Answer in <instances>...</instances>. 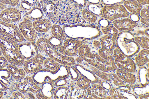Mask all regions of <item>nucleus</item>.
<instances>
[{"instance_id":"nucleus-18","label":"nucleus","mask_w":149,"mask_h":99,"mask_svg":"<svg viewBox=\"0 0 149 99\" xmlns=\"http://www.w3.org/2000/svg\"><path fill=\"white\" fill-rule=\"evenodd\" d=\"M114 60L118 68L130 73L135 72L136 70V64L131 57H126L125 59L120 60Z\"/></svg>"},{"instance_id":"nucleus-51","label":"nucleus","mask_w":149,"mask_h":99,"mask_svg":"<svg viewBox=\"0 0 149 99\" xmlns=\"http://www.w3.org/2000/svg\"><path fill=\"white\" fill-rule=\"evenodd\" d=\"M24 95L25 97V99H37L35 96V94L31 91H28L26 93L24 94Z\"/></svg>"},{"instance_id":"nucleus-21","label":"nucleus","mask_w":149,"mask_h":99,"mask_svg":"<svg viewBox=\"0 0 149 99\" xmlns=\"http://www.w3.org/2000/svg\"><path fill=\"white\" fill-rule=\"evenodd\" d=\"M91 86V96L93 99H112L111 96H107L109 93L108 90L104 88L100 84H93Z\"/></svg>"},{"instance_id":"nucleus-23","label":"nucleus","mask_w":149,"mask_h":99,"mask_svg":"<svg viewBox=\"0 0 149 99\" xmlns=\"http://www.w3.org/2000/svg\"><path fill=\"white\" fill-rule=\"evenodd\" d=\"M134 56V62L138 67L143 66L149 63V49L143 48L140 50Z\"/></svg>"},{"instance_id":"nucleus-52","label":"nucleus","mask_w":149,"mask_h":99,"mask_svg":"<svg viewBox=\"0 0 149 99\" xmlns=\"http://www.w3.org/2000/svg\"><path fill=\"white\" fill-rule=\"evenodd\" d=\"M140 23L146 26H149V19L145 18H140L139 20Z\"/></svg>"},{"instance_id":"nucleus-34","label":"nucleus","mask_w":149,"mask_h":99,"mask_svg":"<svg viewBox=\"0 0 149 99\" xmlns=\"http://www.w3.org/2000/svg\"><path fill=\"white\" fill-rule=\"evenodd\" d=\"M43 64L45 69L52 71H56L61 64L49 57H46Z\"/></svg>"},{"instance_id":"nucleus-44","label":"nucleus","mask_w":149,"mask_h":99,"mask_svg":"<svg viewBox=\"0 0 149 99\" xmlns=\"http://www.w3.org/2000/svg\"><path fill=\"white\" fill-rule=\"evenodd\" d=\"M113 53L114 59L120 60H123L126 57L116 47L113 50Z\"/></svg>"},{"instance_id":"nucleus-57","label":"nucleus","mask_w":149,"mask_h":99,"mask_svg":"<svg viewBox=\"0 0 149 99\" xmlns=\"http://www.w3.org/2000/svg\"><path fill=\"white\" fill-rule=\"evenodd\" d=\"M3 55L1 51L0 48V56Z\"/></svg>"},{"instance_id":"nucleus-10","label":"nucleus","mask_w":149,"mask_h":99,"mask_svg":"<svg viewBox=\"0 0 149 99\" xmlns=\"http://www.w3.org/2000/svg\"><path fill=\"white\" fill-rule=\"evenodd\" d=\"M46 57L39 53L32 58L25 60L22 67L26 75L31 76L38 71L45 69L43 63Z\"/></svg>"},{"instance_id":"nucleus-7","label":"nucleus","mask_w":149,"mask_h":99,"mask_svg":"<svg viewBox=\"0 0 149 99\" xmlns=\"http://www.w3.org/2000/svg\"><path fill=\"white\" fill-rule=\"evenodd\" d=\"M129 13L123 4L113 6H104L102 13L100 17L107 19L110 21L119 18L128 17Z\"/></svg>"},{"instance_id":"nucleus-3","label":"nucleus","mask_w":149,"mask_h":99,"mask_svg":"<svg viewBox=\"0 0 149 99\" xmlns=\"http://www.w3.org/2000/svg\"><path fill=\"white\" fill-rule=\"evenodd\" d=\"M35 43L39 53L45 57H49L62 64L73 65L76 63L74 57L65 56L58 51V48L51 46L48 42L47 37L41 36L38 38Z\"/></svg>"},{"instance_id":"nucleus-47","label":"nucleus","mask_w":149,"mask_h":99,"mask_svg":"<svg viewBox=\"0 0 149 99\" xmlns=\"http://www.w3.org/2000/svg\"><path fill=\"white\" fill-rule=\"evenodd\" d=\"M8 64V60L3 55L0 56V69L6 68Z\"/></svg>"},{"instance_id":"nucleus-11","label":"nucleus","mask_w":149,"mask_h":99,"mask_svg":"<svg viewBox=\"0 0 149 99\" xmlns=\"http://www.w3.org/2000/svg\"><path fill=\"white\" fill-rule=\"evenodd\" d=\"M18 26L25 40L35 42L38 38V33L33 27L32 21L24 16Z\"/></svg>"},{"instance_id":"nucleus-16","label":"nucleus","mask_w":149,"mask_h":99,"mask_svg":"<svg viewBox=\"0 0 149 99\" xmlns=\"http://www.w3.org/2000/svg\"><path fill=\"white\" fill-rule=\"evenodd\" d=\"M111 22L112 25L119 32L123 31H131L138 24V23L132 21L127 17L118 19Z\"/></svg>"},{"instance_id":"nucleus-25","label":"nucleus","mask_w":149,"mask_h":99,"mask_svg":"<svg viewBox=\"0 0 149 99\" xmlns=\"http://www.w3.org/2000/svg\"><path fill=\"white\" fill-rule=\"evenodd\" d=\"M70 89V92L68 96L69 99H84L82 93L83 90L81 89L77 85L75 81L70 80L67 86Z\"/></svg>"},{"instance_id":"nucleus-30","label":"nucleus","mask_w":149,"mask_h":99,"mask_svg":"<svg viewBox=\"0 0 149 99\" xmlns=\"http://www.w3.org/2000/svg\"><path fill=\"white\" fill-rule=\"evenodd\" d=\"M55 88L49 82H46L41 84L40 92L47 99L53 98V94Z\"/></svg>"},{"instance_id":"nucleus-13","label":"nucleus","mask_w":149,"mask_h":99,"mask_svg":"<svg viewBox=\"0 0 149 99\" xmlns=\"http://www.w3.org/2000/svg\"><path fill=\"white\" fill-rule=\"evenodd\" d=\"M19 50L25 60H29L39 53V50L35 42L26 40L19 43Z\"/></svg>"},{"instance_id":"nucleus-50","label":"nucleus","mask_w":149,"mask_h":99,"mask_svg":"<svg viewBox=\"0 0 149 99\" xmlns=\"http://www.w3.org/2000/svg\"><path fill=\"white\" fill-rule=\"evenodd\" d=\"M93 39L92 43V48L97 51L101 47V44L99 40Z\"/></svg>"},{"instance_id":"nucleus-48","label":"nucleus","mask_w":149,"mask_h":99,"mask_svg":"<svg viewBox=\"0 0 149 99\" xmlns=\"http://www.w3.org/2000/svg\"><path fill=\"white\" fill-rule=\"evenodd\" d=\"M149 9L145 6L143 7L141 10L140 15L141 18H145L149 19Z\"/></svg>"},{"instance_id":"nucleus-40","label":"nucleus","mask_w":149,"mask_h":99,"mask_svg":"<svg viewBox=\"0 0 149 99\" xmlns=\"http://www.w3.org/2000/svg\"><path fill=\"white\" fill-rule=\"evenodd\" d=\"M97 25L100 28H106L111 25L110 21L104 17H100L97 19Z\"/></svg>"},{"instance_id":"nucleus-2","label":"nucleus","mask_w":149,"mask_h":99,"mask_svg":"<svg viewBox=\"0 0 149 99\" xmlns=\"http://www.w3.org/2000/svg\"><path fill=\"white\" fill-rule=\"evenodd\" d=\"M78 55L90 65L102 71H114L118 69L114 57L109 59L103 58L98 53L93 52L88 43L83 44L79 48Z\"/></svg>"},{"instance_id":"nucleus-58","label":"nucleus","mask_w":149,"mask_h":99,"mask_svg":"<svg viewBox=\"0 0 149 99\" xmlns=\"http://www.w3.org/2000/svg\"></svg>"},{"instance_id":"nucleus-15","label":"nucleus","mask_w":149,"mask_h":99,"mask_svg":"<svg viewBox=\"0 0 149 99\" xmlns=\"http://www.w3.org/2000/svg\"><path fill=\"white\" fill-rule=\"evenodd\" d=\"M88 69L93 71L98 76L107 81L117 86L125 85L124 81L120 79L116 73L112 72L108 73L100 70L89 65Z\"/></svg>"},{"instance_id":"nucleus-42","label":"nucleus","mask_w":149,"mask_h":99,"mask_svg":"<svg viewBox=\"0 0 149 99\" xmlns=\"http://www.w3.org/2000/svg\"><path fill=\"white\" fill-rule=\"evenodd\" d=\"M70 80L65 78H61L54 82L53 85L55 88L59 87L66 86Z\"/></svg>"},{"instance_id":"nucleus-39","label":"nucleus","mask_w":149,"mask_h":99,"mask_svg":"<svg viewBox=\"0 0 149 99\" xmlns=\"http://www.w3.org/2000/svg\"><path fill=\"white\" fill-rule=\"evenodd\" d=\"M104 34H108L117 37L118 31L111 24L108 28L105 29L100 28Z\"/></svg>"},{"instance_id":"nucleus-28","label":"nucleus","mask_w":149,"mask_h":99,"mask_svg":"<svg viewBox=\"0 0 149 99\" xmlns=\"http://www.w3.org/2000/svg\"><path fill=\"white\" fill-rule=\"evenodd\" d=\"M70 92V89L66 86L56 88L55 89L54 92L53 98L68 99Z\"/></svg>"},{"instance_id":"nucleus-6","label":"nucleus","mask_w":149,"mask_h":99,"mask_svg":"<svg viewBox=\"0 0 149 99\" xmlns=\"http://www.w3.org/2000/svg\"><path fill=\"white\" fill-rule=\"evenodd\" d=\"M116 37L108 34H104L99 38L101 44V48L97 53L102 57L109 59L113 57V51L116 47Z\"/></svg>"},{"instance_id":"nucleus-36","label":"nucleus","mask_w":149,"mask_h":99,"mask_svg":"<svg viewBox=\"0 0 149 99\" xmlns=\"http://www.w3.org/2000/svg\"><path fill=\"white\" fill-rule=\"evenodd\" d=\"M135 41L143 48L149 49V39L146 37L134 36Z\"/></svg>"},{"instance_id":"nucleus-56","label":"nucleus","mask_w":149,"mask_h":99,"mask_svg":"<svg viewBox=\"0 0 149 99\" xmlns=\"http://www.w3.org/2000/svg\"><path fill=\"white\" fill-rule=\"evenodd\" d=\"M3 91L0 90V99H1L3 96Z\"/></svg>"},{"instance_id":"nucleus-46","label":"nucleus","mask_w":149,"mask_h":99,"mask_svg":"<svg viewBox=\"0 0 149 99\" xmlns=\"http://www.w3.org/2000/svg\"><path fill=\"white\" fill-rule=\"evenodd\" d=\"M12 95L13 98L15 99H25L24 94L17 90L12 93Z\"/></svg>"},{"instance_id":"nucleus-41","label":"nucleus","mask_w":149,"mask_h":99,"mask_svg":"<svg viewBox=\"0 0 149 99\" xmlns=\"http://www.w3.org/2000/svg\"><path fill=\"white\" fill-rule=\"evenodd\" d=\"M125 0H100V3L104 6H113L123 4Z\"/></svg>"},{"instance_id":"nucleus-55","label":"nucleus","mask_w":149,"mask_h":99,"mask_svg":"<svg viewBox=\"0 0 149 99\" xmlns=\"http://www.w3.org/2000/svg\"><path fill=\"white\" fill-rule=\"evenodd\" d=\"M87 3L91 4H98L100 3V0H86Z\"/></svg>"},{"instance_id":"nucleus-32","label":"nucleus","mask_w":149,"mask_h":99,"mask_svg":"<svg viewBox=\"0 0 149 99\" xmlns=\"http://www.w3.org/2000/svg\"><path fill=\"white\" fill-rule=\"evenodd\" d=\"M103 6L101 3L98 4L87 3L85 8L97 17H100L102 13Z\"/></svg>"},{"instance_id":"nucleus-1","label":"nucleus","mask_w":149,"mask_h":99,"mask_svg":"<svg viewBox=\"0 0 149 99\" xmlns=\"http://www.w3.org/2000/svg\"><path fill=\"white\" fill-rule=\"evenodd\" d=\"M38 7L54 23L60 24H83L85 21L81 13L72 9L68 0H38Z\"/></svg>"},{"instance_id":"nucleus-22","label":"nucleus","mask_w":149,"mask_h":99,"mask_svg":"<svg viewBox=\"0 0 149 99\" xmlns=\"http://www.w3.org/2000/svg\"><path fill=\"white\" fill-rule=\"evenodd\" d=\"M12 78L6 68L0 69V90L4 91L8 89Z\"/></svg>"},{"instance_id":"nucleus-12","label":"nucleus","mask_w":149,"mask_h":99,"mask_svg":"<svg viewBox=\"0 0 149 99\" xmlns=\"http://www.w3.org/2000/svg\"><path fill=\"white\" fill-rule=\"evenodd\" d=\"M15 87L23 94L31 91L36 94L40 91L41 84H36L31 76L26 75L25 78L15 84Z\"/></svg>"},{"instance_id":"nucleus-53","label":"nucleus","mask_w":149,"mask_h":99,"mask_svg":"<svg viewBox=\"0 0 149 99\" xmlns=\"http://www.w3.org/2000/svg\"><path fill=\"white\" fill-rule=\"evenodd\" d=\"M35 95L37 99H47L42 94L40 91L35 94Z\"/></svg>"},{"instance_id":"nucleus-31","label":"nucleus","mask_w":149,"mask_h":99,"mask_svg":"<svg viewBox=\"0 0 149 99\" xmlns=\"http://www.w3.org/2000/svg\"><path fill=\"white\" fill-rule=\"evenodd\" d=\"M50 34L63 41L67 38L62 27L57 24H52L50 31Z\"/></svg>"},{"instance_id":"nucleus-27","label":"nucleus","mask_w":149,"mask_h":99,"mask_svg":"<svg viewBox=\"0 0 149 99\" xmlns=\"http://www.w3.org/2000/svg\"><path fill=\"white\" fill-rule=\"evenodd\" d=\"M115 71L116 74L124 82L129 84H134L136 80V77L133 73L118 68Z\"/></svg>"},{"instance_id":"nucleus-38","label":"nucleus","mask_w":149,"mask_h":99,"mask_svg":"<svg viewBox=\"0 0 149 99\" xmlns=\"http://www.w3.org/2000/svg\"><path fill=\"white\" fill-rule=\"evenodd\" d=\"M67 69L69 74L70 80L75 81L80 75L78 71L73 65L67 66Z\"/></svg>"},{"instance_id":"nucleus-26","label":"nucleus","mask_w":149,"mask_h":99,"mask_svg":"<svg viewBox=\"0 0 149 99\" xmlns=\"http://www.w3.org/2000/svg\"><path fill=\"white\" fill-rule=\"evenodd\" d=\"M127 10L131 13L139 15L143 6L136 0H125L123 4Z\"/></svg>"},{"instance_id":"nucleus-37","label":"nucleus","mask_w":149,"mask_h":99,"mask_svg":"<svg viewBox=\"0 0 149 99\" xmlns=\"http://www.w3.org/2000/svg\"><path fill=\"white\" fill-rule=\"evenodd\" d=\"M47 38L48 43L53 47L58 48L63 44V42L62 40L51 34Z\"/></svg>"},{"instance_id":"nucleus-35","label":"nucleus","mask_w":149,"mask_h":99,"mask_svg":"<svg viewBox=\"0 0 149 99\" xmlns=\"http://www.w3.org/2000/svg\"><path fill=\"white\" fill-rule=\"evenodd\" d=\"M75 82L77 86L82 90L87 89L91 85V82L87 79L81 75Z\"/></svg>"},{"instance_id":"nucleus-19","label":"nucleus","mask_w":149,"mask_h":99,"mask_svg":"<svg viewBox=\"0 0 149 99\" xmlns=\"http://www.w3.org/2000/svg\"><path fill=\"white\" fill-rule=\"evenodd\" d=\"M73 66L79 72L80 75L86 78L91 84L99 83V80L92 71L85 68L81 65L77 63H76Z\"/></svg>"},{"instance_id":"nucleus-17","label":"nucleus","mask_w":149,"mask_h":99,"mask_svg":"<svg viewBox=\"0 0 149 99\" xmlns=\"http://www.w3.org/2000/svg\"><path fill=\"white\" fill-rule=\"evenodd\" d=\"M52 24L48 17L33 21V27L38 33L45 35L50 33Z\"/></svg>"},{"instance_id":"nucleus-5","label":"nucleus","mask_w":149,"mask_h":99,"mask_svg":"<svg viewBox=\"0 0 149 99\" xmlns=\"http://www.w3.org/2000/svg\"><path fill=\"white\" fill-rule=\"evenodd\" d=\"M131 31H119L116 40V47L126 57L134 56L140 50V46L134 39Z\"/></svg>"},{"instance_id":"nucleus-49","label":"nucleus","mask_w":149,"mask_h":99,"mask_svg":"<svg viewBox=\"0 0 149 99\" xmlns=\"http://www.w3.org/2000/svg\"><path fill=\"white\" fill-rule=\"evenodd\" d=\"M137 14L134 13H131L128 16L129 19L132 21L138 23L140 20V17Z\"/></svg>"},{"instance_id":"nucleus-33","label":"nucleus","mask_w":149,"mask_h":99,"mask_svg":"<svg viewBox=\"0 0 149 99\" xmlns=\"http://www.w3.org/2000/svg\"><path fill=\"white\" fill-rule=\"evenodd\" d=\"M81 16L85 21L91 24L95 23L98 19L97 17L91 12L85 8H83L81 10Z\"/></svg>"},{"instance_id":"nucleus-20","label":"nucleus","mask_w":149,"mask_h":99,"mask_svg":"<svg viewBox=\"0 0 149 99\" xmlns=\"http://www.w3.org/2000/svg\"><path fill=\"white\" fill-rule=\"evenodd\" d=\"M6 68L11 76L16 81H20L22 80L26 75L22 67L9 63Z\"/></svg>"},{"instance_id":"nucleus-8","label":"nucleus","mask_w":149,"mask_h":99,"mask_svg":"<svg viewBox=\"0 0 149 99\" xmlns=\"http://www.w3.org/2000/svg\"><path fill=\"white\" fill-rule=\"evenodd\" d=\"M0 35L10 38L18 43L25 40L18 26L14 24L0 20Z\"/></svg>"},{"instance_id":"nucleus-4","label":"nucleus","mask_w":149,"mask_h":99,"mask_svg":"<svg viewBox=\"0 0 149 99\" xmlns=\"http://www.w3.org/2000/svg\"><path fill=\"white\" fill-rule=\"evenodd\" d=\"M0 48L9 63L23 66L25 60L19 53L18 42L0 35Z\"/></svg>"},{"instance_id":"nucleus-45","label":"nucleus","mask_w":149,"mask_h":99,"mask_svg":"<svg viewBox=\"0 0 149 99\" xmlns=\"http://www.w3.org/2000/svg\"><path fill=\"white\" fill-rule=\"evenodd\" d=\"M21 0H0V3L14 7L18 5Z\"/></svg>"},{"instance_id":"nucleus-9","label":"nucleus","mask_w":149,"mask_h":99,"mask_svg":"<svg viewBox=\"0 0 149 99\" xmlns=\"http://www.w3.org/2000/svg\"><path fill=\"white\" fill-rule=\"evenodd\" d=\"M88 42L86 41L67 38L63 44L58 48V51L65 56L75 58L78 56L79 48L83 44Z\"/></svg>"},{"instance_id":"nucleus-43","label":"nucleus","mask_w":149,"mask_h":99,"mask_svg":"<svg viewBox=\"0 0 149 99\" xmlns=\"http://www.w3.org/2000/svg\"><path fill=\"white\" fill-rule=\"evenodd\" d=\"M109 95L113 99H124L123 96H120L119 91L115 88H111L109 89Z\"/></svg>"},{"instance_id":"nucleus-29","label":"nucleus","mask_w":149,"mask_h":99,"mask_svg":"<svg viewBox=\"0 0 149 99\" xmlns=\"http://www.w3.org/2000/svg\"><path fill=\"white\" fill-rule=\"evenodd\" d=\"M149 26L140 23H138L137 25L131 31L134 36L146 37L149 38Z\"/></svg>"},{"instance_id":"nucleus-14","label":"nucleus","mask_w":149,"mask_h":99,"mask_svg":"<svg viewBox=\"0 0 149 99\" xmlns=\"http://www.w3.org/2000/svg\"><path fill=\"white\" fill-rule=\"evenodd\" d=\"M22 17L21 12L15 7L7 8L0 12V20L8 23L13 24L18 22Z\"/></svg>"},{"instance_id":"nucleus-54","label":"nucleus","mask_w":149,"mask_h":99,"mask_svg":"<svg viewBox=\"0 0 149 99\" xmlns=\"http://www.w3.org/2000/svg\"><path fill=\"white\" fill-rule=\"evenodd\" d=\"M142 5L145 6L149 4V0H136Z\"/></svg>"},{"instance_id":"nucleus-24","label":"nucleus","mask_w":149,"mask_h":99,"mask_svg":"<svg viewBox=\"0 0 149 99\" xmlns=\"http://www.w3.org/2000/svg\"><path fill=\"white\" fill-rule=\"evenodd\" d=\"M23 15L32 21L46 17L43 10L38 6L35 7L29 11L24 13Z\"/></svg>"}]
</instances>
